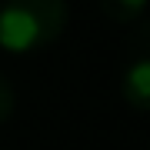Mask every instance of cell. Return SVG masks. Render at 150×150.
Segmentation results:
<instances>
[{
	"instance_id": "6da1fadb",
	"label": "cell",
	"mask_w": 150,
	"mask_h": 150,
	"mask_svg": "<svg viewBox=\"0 0 150 150\" xmlns=\"http://www.w3.org/2000/svg\"><path fill=\"white\" fill-rule=\"evenodd\" d=\"M67 27V0H4L0 4V50L17 57L37 54Z\"/></svg>"
},
{
	"instance_id": "277c9868",
	"label": "cell",
	"mask_w": 150,
	"mask_h": 150,
	"mask_svg": "<svg viewBox=\"0 0 150 150\" xmlns=\"http://www.w3.org/2000/svg\"><path fill=\"white\" fill-rule=\"evenodd\" d=\"M13 107H17V93H13V87L7 83V77L0 74V123H4V120H10Z\"/></svg>"
},
{
	"instance_id": "3957f363",
	"label": "cell",
	"mask_w": 150,
	"mask_h": 150,
	"mask_svg": "<svg viewBox=\"0 0 150 150\" xmlns=\"http://www.w3.org/2000/svg\"><path fill=\"white\" fill-rule=\"evenodd\" d=\"M97 4H100L103 17H110L113 23H130L144 13L147 0H97Z\"/></svg>"
},
{
	"instance_id": "7a4b0ae2",
	"label": "cell",
	"mask_w": 150,
	"mask_h": 150,
	"mask_svg": "<svg viewBox=\"0 0 150 150\" xmlns=\"http://www.w3.org/2000/svg\"><path fill=\"white\" fill-rule=\"evenodd\" d=\"M120 93H123V100H127L134 110H147V103H150V64L144 57L134 60V64L123 70Z\"/></svg>"
}]
</instances>
